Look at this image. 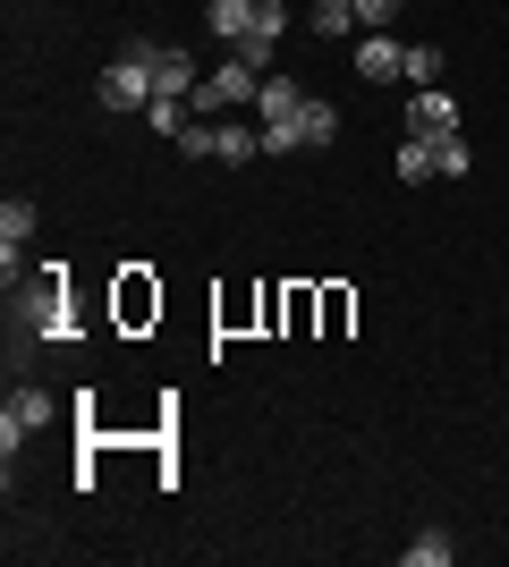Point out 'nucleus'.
<instances>
[{"instance_id": "nucleus-15", "label": "nucleus", "mask_w": 509, "mask_h": 567, "mask_svg": "<svg viewBox=\"0 0 509 567\" xmlns=\"http://www.w3.org/2000/svg\"><path fill=\"white\" fill-rule=\"evenodd\" d=\"M315 34H348V25H357V0H315Z\"/></svg>"}, {"instance_id": "nucleus-16", "label": "nucleus", "mask_w": 509, "mask_h": 567, "mask_svg": "<svg viewBox=\"0 0 509 567\" xmlns=\"http://www.w3.org/2000/svg\"><path fill=\"white\" fill-rule=\"evenodd\" d=\"M399 559H408V567H450V534H416Z\"/></svg>"}, {"instance_id": "nucleus-6", "label": "nucleus", "mask_w": 509, "mask_h": 567, "mask_svg": "<svg viewBox=\"0 0 509 567\" xmlns=\"http://www.w3.org/2000/svg\"><path fill=\"white\" fill-rule=\"evenodd\" d=\"M281 25H289V9H281V0H264V9H255V34L238 43V60H246L255 76H272V51H281Z\"/></svg>"}, {"instance_id": "nucleus-17", "label": "nucleus", "mask_w": 509, "mask_h": 567, "mask_svg": "<svg viewBox=\"0 0 509 567\" xmlns=\"http://www.w3.org/2000/svg\"><path fill=\"white\" fill-rule=\"evenodd\" d=\"M399 76H408V85H441V51L434 43H408V69H399Z\"/></svg>"}, {"instance_id": "nucleus-12", "label": "nucleus", "mask_w": 509, "mask_h": 567, "mask_svg": "<svg viewBox=\"0 0 509 567\" xmlns=\"http://www.w3.org/2000/svg\"><path fill=\"white\" fill-rule=\"evenodd\" d=\"M26 237H34V204H26V195H9V204H0V255H18Z\"/></svg>"}, {"instance_id": "nucleus-8", "label": "nucleus", "mask_w": 509, "mask_h": 567, "mask_svg": "<svg viewBox=\"0 0 509 567\" xmlns=\"http://www.w3.org/2000/svg\"><path fill=\"white\" fill-rule=\"evenodd\" d=\"M195 85H204V76H195V51H153V94H179V102H187L195 94Z\"/></svg>"}, {"instance_id": "nucleus-13", "label": "nucleus", "mask_w": 509, "mask_h": 567, "mask_svg": "<svg viewBox=\"0 0 509 567\" xmlns=\"http://www.w3.org/2000/svg\"><path fill=\"white\" fill-rule=\"evenodd\" d=\"M390 169H399L408 187H425V178H434V136H408V144H399V162H390Z\"/></svg>"}, {"instance_id": "nucleus-2", "label": "nucleus", "mask_w": 509, "mask_h": 567, "mask_svg": "<svg viewBox=\"0 0 509 567\" xmlns=\"http://www.w3.org/2000/svg\"><path fill=\"white\" fill-rule=\"evenodd\" d=\"M102 111H145L153 102V43H128L120 60H111V69H102Z\"/></svg>"}, {"instance_id": "nucleus-14", "label": "nucleus", "mask_w": 509, "mask_h": 567, "mask_svg": "<svg viewBox=\"0 0 509 567\" xmlns=\"http://www.w3.org/2000/svg\"><path fill=\"white\" fill-rule=\"evenodd\" d=\"M467 169H476L467 136H434V178H467Z\"/></svg>"}, {"instance_id": "nucleus-3", "label": "nucleus", "mask_w": 509, "mask_h": 567, "mask_svg": "<svg viewBox=\"0 0 509 567\" xmlns=\"http://www.w3.org/2000/svg\"><path fill=\"white\" fill-rule=\"evenodd\" d=\"M297 111H306V94H297L289 76H264V94H255V127H264V153H289V144H297Z\"/></svg>"}, {"instance_id": "nucleus-5", "label": "nucleus", "mask_w": 509, "mask_h": 567, "mask_svg": "<svg viewBox=\"0 0 509 567\" xmlns=\"http://www.w3.org/2000/svg\"><path fill=\"white\" fill-rule=\"evenodd\" d=\"M408 136H459V102L441 94V85H416V102H408Z\"/></svg>"}, {"instance_id": "nucleus-4", "label": "nucleus", "mask_w": 509, "mask_h": 567, "mask_svg": "<svg viewBox=\"0 0 509 567\" xmlns=\"http://www.w3.org/2000/svg\"><path fill=\"white\" fill-rule=\"evenodd\" d=\"M43 424H51V390L18 381V390H9V406H0V450H9V466H18V441H26V432H43Z\"/></svg>"}, {"instance_id": "nucleus-7", "label": "nucleus", "mask_w": 509, "mask_h": 567, "mask_svg": "<svg viewBox=\"0 0 509 567\" xmlns=\"http://www.w3.org/2000/svg\"><path fill=\"white\" fill-rule=\"evenodd\" d=\"M255 9H264V0H204V25H213L230 51H238L246 34H255Z\"/></svg>"}, {"instance_id": "nucleus-18", "label": "nucleus", "mask_w": 509, "mask_h": 567, "mask_svg": "<svg viewBox=\"0 0 509 567\" xmlns=\"http://www.w3.org/2000/svg\"><path fill=\"white\" fill-rule=\"evenodd\" d=\"M399 9H408V0H357V25H365V34H383Z\"/></svg>"}, {"instance_id": "nucleus-10", "label": "nucleus", "mask_w": 509, "mask_h": 567, "mask_svg": "<svg viewBox=\"0 0 509 567\" xmlns=\"http://www.w3.org/2000/svg\"><path fill=\"white\" fill-rule=\"evenodd\" d=\"M399 69H408V43H390V34H365L357 43V76L383 85V76H399Z\"/></svg>"}, {"instance_id": "nucleus-9", "label": "nucleus", "mask_w": 509, "mask_h": 567, "mask_svg": "<svg viewBox=\"0 0 509 567\" xmlns=\"http://www.w3.org/2000/svg\"><path fill=\"white\" fill-rule=\"evenodd\" d=\"M213 153H221V169H246L255 153H264V127H238V118H213Z\"/></svg>"}, {"instance_id": "nucleus-11", "label": "nucleus", "mask_w": 509, "mask_h": 567, "mask_svg": "<svg viewBox=\"0 0 509 567\" xmlns=\"http://www.w3.org/2000/svg\"><path fill=\"white\" fill-rule=\"evenodd\" d=\"M339 136V102L306 94V111H297V144H332Z\"/></svg>"}, {"instance_id": "nucleus-1", "label": "nucleus", "mask_w": 509, "mask_h": 567, "mask_svg": "<svg viewBox=\"0 0 509 567\" xmlns=\"http://www.w3.org/2000/svg\"><path fill=\"white\" fill-rule=\"evenodd\" d=\"M255 94H264V76H255V69L238 60V51H230V60H221V69H213V76H204V85L187 94V111H195V118H230L238 102H255Z\"/></svg>"}]
</instances>
